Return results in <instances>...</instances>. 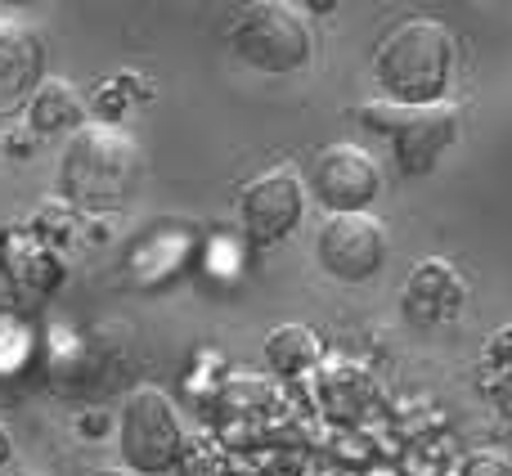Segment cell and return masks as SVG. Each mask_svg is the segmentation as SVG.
<instances>
[{
    "instance_id": "11",
    "label": "cell",
    "mask_w": 512,
    "mask_h": 476,
    "mask_svg": "<svg viewBox=\"0 0 512 476\" xmlns=\"http://www.w3.org/2000/svg\"><path fill=\"white\" fill-rule=\"evenodd\" d=\"M27 117H32V126L41 135H54V131H81V117H86V104H81L77 86L63 77H45L41 90L32 95V104H27Z\"/></svg>"
},
{
    "instance_id": "14",
    "label": "cell",
    "mask_w": 512,
    "mask_h": 476,
    "mask_svg": "<svg viewBox=\"0 0 512 476\" xmlns=\"http://www.w3.org/2000/svg\"><path fill=\"white\" fill-rule=\"evenodd\" d=\"M90 476H135V472H126V468H99V472H90Z\"/></svg>"
},
{
    "instance_id": "1",
    "label": "cell",
    "mask_w": 512,
    "mask_h": 476,
    "mask_svg": "<svg viewBox=\"0 0 512 476\" xmlns=\"http://www.w3.org/2000/svg\"><path fill=\"white\" fill-rule=\"evenodd\" d=\"M140 144L113 122H86L59 158V194L81 212H113L140 185Z\"/></svg>"
},
{
    "instance_id": "2",
    "label": "cell",
    "mask_w": 512,
    "mask_h": 476,
    "mask_svg": "<svg viewBox=\"0 0 512 476\" xmlns=\"http://www.w3.org/2000/svg\"><path fill=\"white\" fill-rule=\"evenodd\" d=\"M382 99L391 104H445L454 81V32L441 18H400L373 54Z\"/></svg>"
},
{
    "instance_id": "10",
    "label": "cell",
    "mask_w": 512,
    "mask_h": 476,
    "mask_svg": "<svg viewBox=\"0 0 512 476\" xmlns=\"http://www.w3.org/2000/svg\"><path fill=\"white\" fill-rule=\"evenodd\" d=\"M400 306L414 328H445L468 306V283L450 261H423L409 270Z\"/></svg>"
},
{
    "instance_id": "12",
    "label": "cell",
    "mask_w": 512,
    "mask_h": 476,
    "mask_svg": "<svg viewBox=\"0 0 512 476\" xmlns=\"http://www.w3.org/2000/svg\"><path fill=\"white\" fill-rule=\"evenodd\" d=\"M265 360H270V369L279 378H301V373H310L324 360V342L306 324H283L265 337Z\"/></svg>"
},
{
    "instance_id": "4",
    "label": "cell",
    "mask_w": 512,
    "mask_h": 476,
    "mask_svg": "<svg viewBox=\"0 0 512 476\" xmlns=\"http://www.w3.org/2000/svg\"><path fill=\"white\" fill-rule=\"evenodd\" d=\"M117 450H122L126 472L135 476H162L185 454V427L176 418V405L162 387H135L122 400L117 414Z\"/></svg>"
},
{
    "instance_id": "5",
    "label": "cell",
    "mask_w": 512,
    "mask_h": 476,
    "mask_svg": "<svg viewBox=\"0 0 512 476\" xmlns=\"http://www.w3.org/2000/svg\"><path fill=\"white\" fill-rule=\"evenodd\" d=\"M234 54L248 68L270 72V77H288L301 72L315 54V36H310V18L301 9L270 0V5H248L234 23Z\"/></svg>"
},
{
    "instance_id": "6",
    "label": "cell",
    "mask_w": 512,
    "mask_h": 476,
    "mask_svg": "<svg viewBox=\"0 0 512 476\" xmlns=\"http://www.w3.org/2000/svg\"><path fill=\"white\" fill-rule=\"evenodd\" d=\"M306 185L328 216H364L382 194V167L355 144H328L310 162Z\"/></svg>"
},
{
    "instance_id": "13",
    "label": "cell",
    "mask_w": 512,
    "mask_h": 476,
    "mask_svg": "<svg viewBox=\"0 0 512 476\" xmlns=\"http://www.w3.org/2000/svg\"><path fill=\"white\" fill-rule=\"evenodd\" d=\"M9 459H14V441H9V432L0 427V468H5Z\"/></svg>"
},
{
    "instance_id": "7",
    "label": "cell",
    "mask_w": 512,
    "mask_h": 476,
    "mask_svg": "<svg viewBox=\"0 0 512 476\" xmlns=\"http://www.w3.org/2000/svg\"><path fill=\"white\" fill-rule=\"evenodd\" d=\"M306 216V180L297 167H270L256 180H248L239 198V221L243 234L256 247H274L283 243Z\"/></svg>"
},
{
    "instance_id": "8",
    "label": "cell",
    "mask_w": 512,
    "mask_h": 476,
    "mask_svg": "<svg viewBox=\"0 0 512 476\" xmlns=\"http://www.w3.org/2000/svg\"><path fill=\"white\" fill-rule=\"evenodd\" d=\"M315 256L337 283H369L387 265V230L378 216H333L315 238Z\"/></svg>"
},
{
    "instance_id": "9",
    "label": "cell",
    "mask_w": 512,
    "mask_h": 476,
    "mask_svg": "<svg viewBox=\"0 0 512 476\" xmlns=\"http://www.w3.org/2000/svg\"><path fill=\"white\" fill-rule=\"evenodd\" d=\"M45 81V45L27 18L0 9V117L32 104Z\"/></svg>"
},
{
    "instance_id": "3",
    "label": "cell",
    "mask_w": 512,
    "mask_h": 476,
    "mask_svg": "<svg viewBox=\"0 0 512 476\" xmlns=\"http://www.w3.org/2000/svg\"><path fill=\"white\" fill-rule=\"evenodd\" d=\"M360 126L391 144L396 167L405 180L436 171V162L454 149L459 140V108L445 104H391V99H369L355 108Z\"/></svg>"
}]
</instances>
